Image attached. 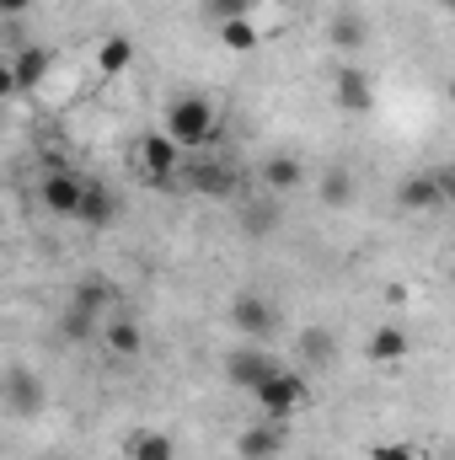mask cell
Wrapping results in <instances>:
<instances>
[{
    "instance_id": "obj_3",
    "label": "cell",
    "mask_w": 455,
    "mask_h": 460,
    "mask_svg": "<svg viewBox=\"0 0 455 460\" xmlns=\"http://www.w3.org/2000/svg\"><path fill=\"white\" fill-rule=\"evenodd\" d=\"M215 102L210 97H177V102H166V134L177 139V145H210L215 139Z\"/></svg>"
},
{
    "instance_id": "obj_13",
    "label": "cell",
    "mask_w": 455,
    "mask_h": 460,
    "mask_svg": "<svg viewBox=\"0 0 455 460\" xmlns=\"http://www.w3.org/2000/svg\"><path fill=\"white\" fill-rule=\"evenodd\" d=\"M103 338H108V348H113L118 358H139V353H145V332H139V322H134V316H123V311L108 316Z\"/></svg>"
},
{
    "instance_id": "obj_16",
    "label": "cell",
    "mask_w": 455,
    "mask_h": 460,
    "mask_svg": "<svg viewBox=\"0 0 455 460\" xmlns=\"http://www.w3.org/2000/svg\"><path fill=\"white\" fill-rule=\"evenodd\" d=\"M188 182H193V193H215V199L236 193V172H226V166H210V161L188 166Z\"/></svg>"
},
{
    "instance_id": "obj_26",
    "label": "cell",
    "mask_w": 455,
    "mask_h": 460,
    "mask_svg": "<svg viewBox=\"0 0 455 460\" xmlns=\"http://www.w3.org/2000/svg\"><path fill=\"white\" fill-rule=\"evenodd\" d=\"M27 11V0H0V16H22Z\"/></svg>"
},
{
    "instance_id": "obj_24",
    "label": "cell",
    "mask_w": 455,
    "mask_h": 460,
    "mask_svg": "<svg viewBox=\"0 0 455 460\" xmlns=\"http://www.w3.org/2000/svg\"><path fill=\"white\" fill-rule=\"evenodd\" d=\"M370 460H413V450H407V445H375Z\"/></svg>"
},
{
    "instance_id": "obj_28",
    "label": "cell",
    "mask_w": 455,
    "mask_h": 460,
    "mask_svg": "<svg viewBox=\"0 0 455 460\" xmlns=\"http://www.w3.org/2000/svg\"><path fill=\"white\" fill-rule=\"evenodd\" d=\"M451 11H455V0H451Z\"/></svg>"
},
{
    "instance_id": "obj_27",
    "label": "cell",
    "mask_w": 455,
    "mask_h": 460,
    "mask_svg": "<svg viewBox=\"0 0 455 460\" xmlns=\"http://www.w3.org/2000/svg\"><path fill=\"white\" fill-rule=\"evenodd\" d=\"M451 102H455V81H451Z\"/></svg>"
},
{
    "instance_id": "obj_9",
    "label": "cell",
    "mask_w": 455,
    "mask_h": 460,
    "mask_svg": "<svg viewBox=\"0 0 455 460\" xmlns=\"http://www.w3.org/2000/svg\"><path fill=\"white\" fill-rule=\"evenodd\" d=\"M86 230H108L118 220V193L108 182H92L86 177V199H81V215H76Z\"/></svg>"
},
{
    "instance_id": "obj_15",
    "label": "cell",
    "mask_w": 455,
    "mask_h": 460,
    "mask_svg": "<svg viewBox=\"0 0 455 460\" xmlns=\"http://www.w3.org/2000/svg\"><path fill=\"white\" fill-rule=\"evenodd\" d=\"M306 182V166L295 161V155H273L268 166H263V188L268 193H290V188H300Z\"/></svg>"
},
{
    "instance_id": "obj_22",
    "label": "cell",
    "mask_w": 455,
    "mask_h": 460,
    "mask_svg": "<svg viewBox=\"0 0 455 460\" xmlns=\"http://www.w3.org/2000/svg\"><path fill=\"white\" fill-rule=\"evenodd\" d=\"M333 43L353 54V49L364 43V22H359V16H338V22H333Z\"/></svg>"
},
{
    "instance_id": "obj_19",
    "label": "cell",
    "mask_w": 455,
    "mask_h": 460,
    "mask_svg": "<svg viewBox=\"0 0 455 460\" xmlns=\"http://www.w3.org/2000/svg\"><path fill=\"white\" fill-rule=\"evenodd\" d=\"M220 43H226L230 54H252V49H257V22H252V16L220 22Z\"/></svg>"
},
{
    "instance_id": "obj_5",
    "label": "cell",
    "mask_w": 455,
    "mask_h": 460,
    "mask_svg": "<svg viewBox=\"0 0 455 460\" xmlns=\"http://www.w3.org/2000/svg\"><path fill=\"white\" fill-rule=\"evenodd\" d=\"M273 369H279V364H273L263 348H236V353H226V380L241 385V391H257Z\"/></svg>"
},
{
    "instance_id": "obj_1",
    "label": "cell",
    "mask_w": 455,
    "mask_h": 460,
    "mask_svg": "<svg viewBox=\"0 0 455 460\" xmlns=\"http://www.w3.org/2000/svg\"><path fill=\"white\" fill-rule=\"evenodd\" d=\"M134 172H139L156 193H172V182H177V172H183V145H177L166 128L139 134V139H134Z\"/></svg>"
},
{
    "instance_id": "obj_11",
    "label": "cell",
    "mask_w": 455,
    "mask_h": 460,
    "mask_svg": "<svg viewBox=\"0 0 455 460\" xmlns=\"http://www.w3.org/2000/svg\"><path fill=\"white\" fill-rule=\"evenodd\" d=\"M49 49H22L16 59H11V92H38L43 86V75H49Z\"/></svg>"
},
{
    "instance_id": "obj_2",
    "label": "cell",
    "mask_w": 455,
    "mask_h": 460,
    "mask_svg": "<svg viewBox=\"0 0 455 460\" xmlns=\"http://www.w3.org/2000/svg\"><path fill=\"white\" fill-rule=\"evenodd\" d=\"M252 396H257V412H263L268 423H290V418L311 402V385H306L300 375H290V369H273Z\"/></svg>"
},
{
    "instance_id": "obj_14",
    "label": "cell",
    "mask_w": 455,
    "mask_h": 460,
    "mask_svg": "<svg viewBox=\"0 0 455 460\" xmlns=\"http://www.w3.org/2000/svg\"><path fill=\"white\" fill-rule=\"evenodd\" d=\"M397 199H402V209H434V204H445V193H440V177H434V172H418V177H402V188H397Z\"/></svg>"
},
{
    "instance_id": "obj_23",
    "label": "cell",
    "mask_w": 455,
    "mask_h": 460,
    "mask_svg": "<svg viewBox=\"0 0 455 460\" xmlns=\"http://www.w3.org/2000/svg\"><path fill=\"white\" fill-rule=\"evenodd\" d=\"M322 199H327V204H348V199H353V177L333 166V172L322 177Z\"/></svg>"
},
{
    "instance_id": "obj_25",
    "label": "cell",
    "mask_w": 455,
    "mask_h": 460,
    "mask_svg": "<svg viewBox=\"0 0 455 460\" xmlns=\"http://www.w3.org/2000/svg\"><path fill=\"white\" fill-rule=\"evenodd\" d=\"M434 177H440V193H445V199L455 204V166H445V172H434Z\"/></svg>"
},
{
    "instance_id": "obj_18",
    "label": "cell",
    "mask_w": 455,
    "mask_h": 460,
    "mask_svg": "<svg viewBox=\"0 0 455 460\" xmlns=\"http://www.w3.org/2000/svg\"><path fill=\"white\" fill-rule=\"evenodd\" d=\"M295 348H300V358H306V364H317V369H327V364H333V353H338V343H333V332H327V327H306Z\"/></svg>"
},
{
    "instance_id": "obj_7",
    "label": "cell",
    "mask_w": 455,
    "mask_h": 460,
    "mask_svg": "<svg viewBox=\"0 0 455 460\" xmlns=\"http://www.w3.org/2000/svg\"><path fill=\"white\" fill-rule=\"evenodd\" d=\"M333 97H338L343 113H370V108H375V86H370V75H364L359 65H338Z\"/></svg>"
},
{
    "instance_id": "obj_12",
    "label": "cell",
    "mask_w": 455,
    "mask_h": 460,
    "mask_svg": "<svg viewBox=\"0 0 455 460\" xmlns=\"http://www.w3.org/2000/svg\"><path fill=\"white\" fill-rule=\"evenodd\" d=\"M284 450V423H263V429H246L236 439V456L241 460H273Z\"/></svg>"
},
{
    "instance_id": "obj_21",
    "label": "cell",
    "mask_w": 455,
    "mask_h": 460,
    "mask_svg": "<svg viewBox=\"0 0 455 460\" xmlns=\"http://www.w3.org/2000/svg\"><path fill=\"white\" fill-rule=\"evenodd\" d=\"M204 11L220 27V22H236V16H257V0H204Z\"/></svg>"
},
{
    "instance_id": "obj_29",
    "label": "cell",
    "mask_w": 455,
    "mask_h": 460,
    "mask_svg": "<svg viewBox=\"0 0 455 460\" xmlns=\"http://www.w3.org/2000/svg\"><path fill=\"white\" fill-rule=\"evenodd\" d=\"M236 460H241V456H236Z\"/></svg>"
},
{
    "instance_id": "obj_6",
    "label": "cell",
    "mask_w": 455,
    "mask_h": 460,
    "mask_svg": "<svg viewBox=\"0 0 455 460\" xmlns=\"http://www.w3.org/2000/svg\"><path fill=\"white\" fill-rule=\"evenodd\" d=\"M5 407H11L16 418H32V412H43V380H38L32 369L11 364V369H5Z\"/></svg>"
},
{
    "instance_id": "obj_20",
    "label": "cell",
    "mask_w": 455,
    "mask_h": 460,
    "mask_svg": "<svg viewBox=\"0 0 455 460\" xmlns=\"http://www.w3.org/2000/svg\"><path fill=\"white\" fill-rule=\"evenodd\" d=\"M129 59H134V43H129V38H108V43L97 49V70H103V75L129 70Z\"/></svg>"
},
{
    "instance_id": "obj_8",
    "label": "cell",
    "mask_w": 455,
    "mask_h": 460,
    "mask_svg": "<svg viewBox=\"0 0 455 460\" xmlns=\"http://www.w3.org/2000/svg\"><path fill=\"white\" fill-rule=\"evenodd\" d=\"M230 322H236V332H246V338H268V332H273V305H268L263 295H236V300H230Z\"/></svg>"
},
{
    "instance_id": "obj_4",
    "label": "cell",
    "mask_w": 455,
    "mask_h": 460,
    "mask_svg": "<svg viewBox=\"0 0 455 460\" xmlns=\"http://www.w3.org/2000/svg\"><path fill=\"white\" fill-rule=\"evenodd\" d=\"M38 193H43V209H49V215L76 220V215H81V199H86V177H76V172H43Z\"/></svg>"
},
{
    "instance_id": "obj_17",
    "label": "cell",
    "mask_w": 455,
    "mask_h": 460,
    "mask_svg": "<svg viewBox=\"0 0 455 460\" xmlns=\"http://www.w3.org/2000/svg\"><path fill=\"white\" fill-rule=\"evenodd\" d=\"M407 358V332L402 327H375L370 338V364H402Z\"/></svg>"
},
{
    "instance_id": "obj_10",
    "label": "cell",
    "mask_w": 455,
    "mask_h": 460,
    "mask_svg": "<svg viewBox=\"0 0 455 460\" xmlns=\"http://www.w3.org/2000/svg\"><path fill=\"white\" fill-rule=\"evenodd\" d=\"M123 460H177V445L161 429H134L123 439Z\"/></svg>"
}]
</instances>
